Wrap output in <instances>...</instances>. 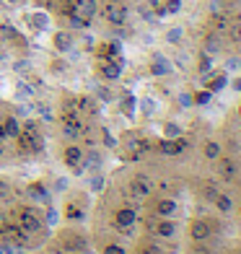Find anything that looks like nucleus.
Instances as JSON below:
<instances>
[{"instance_id":"4","label":"nucleus","mask_w":241,"mask_h":254,"mask_svg":"<svg viewBox=\"0 0 241 254\" xmlns=\"http://www.w3.org/2000/svg\"><path fill=\"white\" fill-rule=\"evenodd\" d=\"M127 8H124L122 3H107L104 5V18L109 21L112 26H122V24H127Z\"/></svg>"},{"instance_id":"27","label":"nucleus","mask_w":241,"mask_h":254,"mask_svg":"<svg viewBox=\"0 0 241 254\" xmlns=\"http://www.w3.org/2000/svg\"><path fill=\"white\" fill-rule=\"evenodd\" d=\"M122 112H124V114H132V112H135V96H132V94L122 99Z\"/></svg>"},{"instance_id":"16","label":"nucleus","mask_w":241,"mask_h":254,"mask_svg":"<svg viewBox=\"0 0 241 254\" xmlns=\"http://www.w3.org/2000/svg\"><path fill=\"white\" fill-rule=\"evenodd\" d=\"M169 70H171V65H169L161 55H156L153 63H151V75H166Z\"/></svg>"},{"instance_id":"22","label":"nucleus","mask_w":241,"mask_h":254,"mask_svg":"<svg viewBox=\"0 0 241 254\" xmlns=\"http://www.w3.org/2000/svg\"><path fill=\"white\" fill-rule=\"evenodd\" d=\"M181 37H184V29H181V26H174V29L166 31V42H169V44H179Z\"/></svg>"},{"instance_id":"7","label":"nucleus","mask_w":241,"mask_h":254,"mask_svg":"<svg viewBox=\"0 0 241 254\" xmlns=\"http://www.w3.org/2000/svg\"><path fill=\"white\" fill-rule=\"evenodd\" d=\"M213 234V221H205V218H194V221L189 223V236L194 241H205L210 239Z\"/></svg>"},{"instance_id":"25","label":"nucleus","mask_w":241,"mask_h":254,"mask_svg":"<svg viewBox=\"0 0 241 254\" xmlns=\"http://www.w3.org/2000/svg\"><path fill=\"white\" fill-rule=\"evenodd\" d=\"M226 26H228V18H226L223 13H215V16H213V29H215V34H221Z\"/></svg>"},{"instance_id":"31","label":"nucleus","mask_w":241,"mask_h":254,"mask_svg":"<svg viewBox=\"0 0 241 254\" xmlns=\"http://www.w3.org/2000/svg\"><path fill=\"white\" fill-rule=\"evenodd\" d=\"M231 37H234L236 42H241V24H239V21H234V29H231Z\"/></svg>"},{"instance_id":"6","label":"nucleus","mask_w":241,"mask_h":254,"mask_svg":"<svg viewBox=\"0 0 241 254\" xmlns=\"http://www.w3.org/2000/svg\"><path fill=\"white\" fill-rule=\"evenodd\" d=\"M60 247H62L67 254H78V252H83V249H86V239L80 236V234H73V231H67V234L60 236Z\"/></svg>"},{"instance_id":"24","label":"nucleus","mask_w":241,"mask_h":254,"mask_svg":"<svg viewBox=\"0 0 241 254\" xmlns=\"http://www.w3.org/2000/svg\"><path fill=\"white\" fill-rule=\"evenodd\" d=\"M55 44H57V50H60V52H65L67 47H70V34L60 31V34H57V37H55Z\"/></svg>"},{"instance_id":"3","label":"nucleus","mask_w":241,"mask_h":254,"mask_svg":"<svg viewBox=\"0 0 241 254\" xmlns=\"http://www.w3.org/2000/svg\"><path fill=\"white\" fill-rule=\"evenodd\" d=\"M18 228L21 231H26V234H37V231H42V215L37 207H21L18 210Z\"/></svg>"},{"instance_id":"10","label":"nucleus","mask_w":241,"mask_h":254,"mask_svg":"<svg viewBox=\"0 0 241 254\" xmlns=\"http://www.w3.org/2000/svg\"><path fill=\"white\" fill-rule=\"evenodd\" d=\"M135 213L130 210V207H122V210H117L114 213V228L117 231H132V226H135Z\"/></svg>"},{"instance_id":"1","label":"nucleus","mask_w":241,"mask_h":254,"mask_svg":"<svg viewBox=\"0 0 241 254\" xmlns=\"http://www.w3.org/2000/svg\"><path fill=\"white\" fill-rule=\"evenodd\" d=\"M16 140H18V148L24 153H39L42 151V130H39V125L34 120H26V125L21 127Z\"/></svg>"},{"instance_id":"18","label":"nucleus","mask_w":241,"mask_h":254,"mask_svg":"<svg viewBox=\"0 0 241 254\" xmlns=\"http://www.w3.org/2000/svg\"><path fill=\"white\" fill-rule=\"evenodd\" d=\"M135 254H164V249H161L156 241H143V244L135 249Z\"/></svg>"},{"instance_id":"26","label":"nucleus","mask_w":241,"mask_h":254,"mask_svg":"<svg viewBox=\"0 0 241 254\" xmlns=\"http://www.w3.org/2000/svg\"><path fill=\"white\" fill-rule=\"evenodd\" d=\"M226 80H228V78H226V73H218V75H215V80H210V91H221V88L226 86Z\"/></svg>"},{"instance_id":"12","label":"nucleus","mask_w":241,"mask_h":254,"mask_svg":"<svg viewBox=\"0 0 241 254\" xmlns=\"http://www.w3.org/2000/svg\"><path fill=\"white\" fill-rule=\"evenodd\" d=\"M99 70H101V78L104 80H117L122 75V63L117 60V57H109V60L101 63Z\"/></svg>"},{"instance_id":"39","label":"nucleus","mask_w":241,"mask_h":254,"mask_svg":"<svg viewBox=\"0 0 241 254\" xmlns=\"http://www.w3.org/2000/svg\"><path fill=\"white\" fill-rule=\"evenodd\" d=\"M239 213H241V210H239Z\"/></svg>"},{"instance_id":"32","label":"nucleus","mask_w":241,"mask_h":254,"mask_svg":"<svg viewBox=\"0 0 241 254\" xmlns=\"http://www.w3.org/2000/svg\"><path fill=\"white\" fill-rule=\"evenodd\" d=\"M166 137H179V127L177 125H166Z\"/></svg>"},{"instance_id":"30","label":"nucleus","mask_w":241,"mask_h":254,"mask_svg":"<svg viewBox=\"0 0 241 254\" xmlns=\"http://www.w3.org/2000/svg\"><path fill=\"white\" fill-rule=\"evenodd\" d=\"M104 145H109V148H114V145H117V137H114L109 130H104Z\"/></svg>"},{"instance_id":"36","label":"nucleus","mask_w":241,"mask_h":254,"mask_svg":"<svg viewBox=\"0 0 241 254\" xmlns=\"http://www.w3.org/2000/svg\"><path fill=\"white\" fill-rule=\"evenodd\" d=\"M234 88H239V91H241V78H239V80H236V83H234Z\"/></svg>"},{"instance_id":"20","label":"nucleus","mask_w":241,"mask_h":254,"mask_svg":"<svg viewBox=\"0 0 241 254\" xmlns=\"http://www.w3.org/2000/svg\"><path fill=\"white\" fill-rule=\"evenodd\" d=\"M215 207L221 213H231L234 210V200L228 197V194H218V197H215Z\"/></svg>"},{"instance_id":"2","label":"nucleus","mask_w":241,"mask_h":254,"mask_svg":"<svg viewBox=\"0 0 241 254\" xmlns=\"http://www.w3.org/2000/svg\"><path fill=\"white\" fill-rule=\"evenodd\" d=\"M0 239H3V244L18 247V249H24L29 244V234L21 231L18 223H0Z\"/></svg>"},{"instance_id":"35","label":"nucleus","mask_w":241,"mask_h":254,"mask_svg":"<svg viewBox=\"0 0 241 254\" xmlns=\"http://www.w3.org/2000/svg\"><path fill=\"white\" fill-rule=\"evenodd\" d=\"M208 99H210V94H200V96H197V104H205Z\"/></svg>"},{"instance_id":"37","label":"nucleus","mask_w":241,"mask_h":254,"mask_svg":"<svg viewBox=\"0 0 241 254\" xmlns=\"http://www.w3.org/2000/svg\"><path fill=\"white\" fill-rule=\"evenodd\" d=\"M107 3H122V0H107Z\"/></svg>"},{"instance_id":"40","label":"nucleus","mask_w":241,"mask_h":254,"mask_svg":"<svg viewBox=\"0 0 241 254\" xmlns=\"http://www.w3.org/2000/svg\"><path fill=\"white\" fill-rule=\"evenodd\" d=\"M78 254H80V252H78Z\"/></svg>"},{"instance_id":"17","label":"nucleus","mask_w":241,"mask_h":254,"mask_svg":"<svg viewBox=\"0 0 241 254\" xmlns=\"http://www.w3.org/2000/svg\"><path fill=\"white\" fill-rule=\"evenodd\" d=\"M26 194H29L31 200H42V202L50 197V194H47V187H42V184H29V187H26Z\"/></svg>"},{"instance_id":"23","label":"nucleus","mask_w":241,"mask_h":254,"mask_svg":"<svg viewBox=\"0 0 241 254\" xmlns=\"http://www.w3.org/2000/svg\"><path fill=\"white\" fill-rule=\"evenodd\" d=\"M218 194H221V190H218V182H208V184H205V200H208V202H215Z\"/></svg>"},{"instance_id":"38","label":"nucleus","mask_w":241,"mask_h":254,"mask_svg":"<svg viewBox=\"0 0 241 254\" xmlns=\"http://www.w3.org/2000/svg\"><path fill=\"white\" fill-rule=\"evenodd\" d=\"M239 114H241V107H239Z\"/></svg>"},{"instance_id":"8","label":"nucleus","mask_w":241,"mask_h":254,"mask_svg":"<svg viewBox=\"0 0 241 254\" xmlns=\"http://www.w3.org/2000/svg\"><path fill=\"white\" fill-rule=\"evenodd\" d=\"M96 10H99L96 0H73V3H70V13H78L80 18H86V21L94 18Z\"/></svg>"},{"instance_id":"28","label":"nucleus","mask_w":241,"mask_h":254,"mask_svg":"<svg viewBox=\"0 0 241 254\" xmlns=\"http://www.w3.org/2000/svg\"><path fill=\"white\" fill-rule=\"evenodd\" d=\"M218 47H221V42H218V34H210L208 42H205V52H215Z\"/></svg>"},{"instance_id":"33","label":"nucleus","mask_w":241,"mask_h":254,"mask_svg":"<svg viewBox=\"0 0 241 254\" xmlns=\"http://www.w3.org/2000/svg\"><path fill=\"white\" fill-rule=\"evenodd\" d=\"M104 254H124V249H122V247H117V244H109V247L104 249Z\"/></svg>"},{"instance_id":"5","label":"nucleus","mask_w":241,"mask_h":254,"mask_svg":"<svg viewBox=\"0 0 241 254\" xmlns=\"http://www.w3.org/2000/svg\"><path fill=\"white\" fill-rule=\"evenodd\" d=\"M151 192H153V179H151V177L137 174V177L130 182V194H132V197L143 200V197H148Z\"/></svg>"},{"instance_id":"19","label":"nucleus","mask_w":241,"mask_h":254,"mask_svg":"<svg viewBox=\"0 0 241 254\" xmlns=\"http://www.w3.org/2000/svg\"><path fill=\"white\" fill-rule=\"evenodd\" d=\"M205 158H208V161L221 158V143H215V140H208V143H205Z\"/></svg>"},{"instance_id":"21","label":"nucleus","mask_w":241,"mask_h":254,"mask_svg":"<svg viewBox=\"0 0 241 254\" xmlns=\"http://www.w3.org/2000/svg\"><path fill=\"white\" fill-rule=\"evenodd\" d=\"M158 151H161V153H166V156H174V153H177L174 137H164V140L158 143Z\"/></svg>"},{"instance_id":"11","label":"nucleus","mask_w":241,"mask_h":254,"mask_svg":"<svg viewBox=\"0 0 241 254\" xmlns=\"http://www.w3.org/2000/svg\"><path fill=\"white\" fill-rule=\"evenodd\" d=\"M151 234H153V236H158V239H171V236L177 234V223H174V218H158Z\"/></svg>"},{"instance_id":"29","label":"nucleus","mask_w":241,"mask_h":254,"mask_svg":"<svg viewBox=\"0 0 241 254\" xmlns=\"http://www.w3.org/2000/svg\"><path fill=\"white\" fill-rule=\"evenodd\" d=\"M83 161H86V166H99V153H96V151H91L88 158L83 156Z\"/></svg>"},{"instance_id":"13","label":"nucleus","mask_w":241,"mask_h":254,"mask_svg":"<svg viewBox=\"0 0 241 254\" xmlns=\"http://www.w3.org/2000/svg\"><path fill=\"white\" fill-rule=\"evenodd\" d=\"M218 161V174H221V179L226 182H234V177L239 174V166H236V161L234 158H215Z\"/></svg>"},{"instance_id":"14","label":"nucleus","mask_w":241,"mask_h":254,"mask_svg":"<svg viewBox=\"0 0 241 254\" xmlns=\"http://www.w3.org/2000/svg\"><path fill=\"white\" fill-rule=\"evenodd\" d=\"M62 161H65V166H70V169H80V164H83V151H80L78 145H67L62 151Z\"/></svg>"},{"instance_id":"15","label":"nucleus","mask_w":241,"mask_h":254,"mask_svg":"<svg viewBox=\"0 0 241 254\" xmlns=\"http://www.w3.org/2000/svg\"><path fill=\"white\" fill-rule=\"evenodd\" d=\"M0 130H3V135H5V140H10V137H18V132H21V125H18V120L16 117H5V120H0Z\"/></svg>"},{"instance_id":"9","label":"nucleus","mask_w":241,"mask_h":254,"mask_svg":"<svg viewBox=\"0 0 241 254\" xmlns=\"http://www.w3.org/2000/svg\"><path fill=\"white\" fill-rule=\"evenodd\" d=\"M177 210H179V202H177L174 197H161V200L153 205V213H156L158 218H174Z\"/></svg>"},{"instance_id":"34","label":"nucleus","mask_w":241,"mask_h":254,"mask_svg":"<svg viewBox=\"0 0 241 254\" xmlns=\"http://www.w3.org/2000/svg\"><path fill=\"white\" fill-rule=\"evenodd\" d=\"M166 10H171V13H174V10H179V0H174V3H169V5H166Z\"/></svg>"}]
</instances>
